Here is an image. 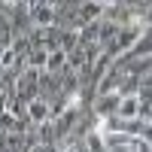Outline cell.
I'll use <instances>...</instances> for the list:
<instances>
[{
  "label": "cell",
  "instance_id": "6",
  "mask_svg": "<svg viewBox=\"0 0 152 152\" xmlns=\"http://www.w3.org/2000/svg\"><path fill=\"white\" fill-rule=\"evenodd\" d=\"M46 67H49V73L64 70V52H52V55H49V61H46Z\"/></svg>",
  "mask_w": 152,
  "mask_h": 152
},
{
  "label": "cell",
  "instance_id": "5",
  "mask_svg": "<svg viewBox=\"0 0 152 152\" xmlns=\"http://www.w3.org/2000/svg\"><path fill=\"white\" fill-rule=\"evenodd\" d=\"M40 91H43V97H55V91H58L55 76H43V79H40Z\"/></svg>",
  "mask_w": 152,
  "mask_h": 152
},
{
  "label": "cell",
  "instance_id": "8",
  "mask_svg": "<svg viewBox=\"0 0 152 152\" xmlns=\"http://www.w3.org/2000/svg\"><path fill=\"white\" fill-rule=\"evenodd\" d=\"M46 116H49V107H46V104H34V107H31V119H37V122H43Z\"/></svg>",
  "mask_w": 152,
  "mask_h": 152
},
{
  "label": "cell",
  "instance_id": "4",
  "mask_svg": "<svg viewBox=\"0 0 152 152\" xmlns=\"http://www.w3.org/2000/svg\"><path fill=\"white\" fill-rule=\"evenodd\" d=\"M116 113H119V116H137V97H125V100H119Z\"/></svg>",
  "mask_w": 152,
  "mask_h": 152
},
{
  "label": "cell",
  "instance_id": "2",
  "mask_svg": "<svg viewBox=\"0 0 152 152\" xmlns=\"http://www.w3.org/2000/svg\"><path fill=\"white\" fill-rule=\"evenodd\" d=\"M31 9H34V18L40 21V24H52L55 21V9L49 6V3H34Z\"/></svg>",
  "mask_w": 152,
  "mask_h": 152
},
{
  "label": "cell",
  "instance_id": "11",
  "mask_svg": "<svg viewBox=\"0 0 152 152\" xmlns=\"http://www.w3.org/2000/svg\"><path fill=\"white\" fill-rule=\"evenodd\" d=\"M31 152H55L52 146H37V149H31Z\"/></svg>",
  "mask_w": 152,
  "mask_h": 152
},
{
  "label": "cell",
  "instance_id": "12",
  "mask_svg": "<svg viewBox=\"0 0 152 152\" xmlns=\"http://www.w3.org/2000/svg\"><path fill=\"white\" fill-rule=\"evenodd\" d=\"M0 116H3V100H0Z\"/></svg>",
  "mask_w": 152,
  "mask_h": 152
},
{
  "label": "cell",
  "instance_id": "10",
  "mask_svg": "<svg viewBox=\"0 0 152 152\" xmlns=\"http://www.w3.org/2000/svg\"><path fill=\"white\" fill-rule=\"evenodd\" d=\"M88 146H91V152H104V143H100V137H97V134L88 137Z\"/></svg>",
  "mask_w": 152,
  "mask_h": 152
},
{
  "label": "cell",
  "instance_id": "1",
  "mask_svg": "<svg viewBox=\"0 0 152 152\" xmlns=\"http://www.w3.org/2000/svg\"><path fill=\"white\" fill-rule=\"evenodd\" d=\"M104 152H137V140L128 134H107V143H104Z\"/></svg>",
  "mask_w": 152,
  "mask_h": 152
},
{
  "label": "cell",
  "instance_id": "7",
  "mask_svg": "<svg viewBox=\"0 0 152 152\" xmlns=\"http://www.w3.org/2000/svg\"><path fill=\"white\" fill-rule=\"evenodd\" d=\"M97 37H100V28H97V24H88V28L82 31V46L91 49V43H97Z\"/></svg>",
  "mask_w": 152,
  "mask_h": 152
},
{
  "label": "cell",
  "instance_id": "3",
  "mask_svg": "<svg viewBox=\"0 0 152 152\" xmlns=\"http://www.w3.org/2000/svg\"><path fill=\"white\" fill-rule=\"evenodd\" d=\"M137 34H140V28H128V31H122V34L116 37V46H113V49H125V46H131V43L137 40Z\"/></svg>",
  "mask_w": 152,
  "mask_h": 152
},
{
  "label": "cell",
  "instance_id": "9",
  "mask_svg": "<svg viewBox=\"0 0 152 152\" xmlns=\"http://www.w3.org/2000/svg\"><path fill=\"white\" fill-rule=\"evenodd\" d=\"M46 61H49V52H46V49H34V52H31V64L40 67V64H46Z\"/></svg>",
  "mask_w": 152,
  "mask_h": 152
}]
</instances>
